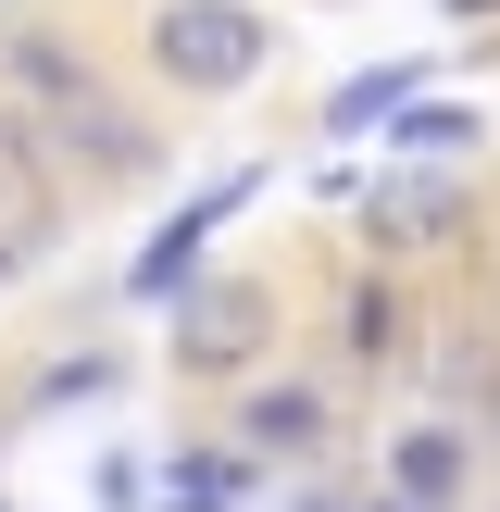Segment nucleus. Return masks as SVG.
<instances>
[{"label": "nucleus", "instance_id": "7", "mask_svg": "<svg viewBox=\"0 0 500 512\" xmlns=\"http://www.w3.org/2000/svg\"><path fill=\"white\" fill-rule=\"evenodd\" d=\"M388 138L400 150H413V163H450V150H475V113H463V100H400V113H388Z\"/></svg>", "mask_w": 500, "mask_h": 512}, {"label": "nucleus", "instance_id": "2", "mask_svg": "<svg viewBox=\"0 0 500 512\" xmlns=\"http://www.w3.org/2000/svg\"><path fill=\"white\" fill-rule=\"evenodd\" d=\"M263 350H275V288H238V275L175 288V363L188 375H250Z\"/></svg>", "mask_w": 500, "mask_h": 512}, {"label": "nucleus", "instance_id": "5", "mask_svg": "<svg viewBox=\"0 0 500 512\" xmlns=\"http://www.w3.org/2000/svg\"><path fill=\"white\" fill-rule=\"evenodd\" d=\"M238 438H250V463H300V450H325V388H250L238 400Z\"/></svg>", "mask_w": 500, "mask_h": 512}, {"label": "nucleus", "instance_id": "1", "mask_svg": "<svg viewBox=\"0 0 500 512\" xmlns=\"http://www.w3.org/2000/svg\"><path fill=\"white\" fill-rule=\"evenodd\" d=\"M263 13H250V0H163V13H150V63L175 75V88H250V75H263Z\"/></svg>", "mask_w": 500, "mask_h": 512}, {"label": "nucleus", "instance_id": "3", "mask_svg": "<svg viewBox=\"0 0 500 512\" xmlns=\"http://www.w3.org/2000/svg\"><path fill=\"white\" fill-rule=\"evenodd\" d=\"M250 188H263V175H213V188H200V200H188V213H175V225H163V238H150V250H138V263H125V300H175V288H188V275H200V250H213V238H225V225H238V213H250Z\"/></svg>", "mask_w": 500, "mask_h": 512}, {"label": "nucleus", "instance_id": "10", "mask_svg": "<svg viewBox=\"0 0 500 512\" xmlns=\"http://www.w3.org/2000/svg\"><path fill=\"white\" fill-rule=\"evenodd\" d=\"M388 325H400V300H388V288H350V300H338V338L363 350V363H375V350H400Z\"/></svg>", "mask_w": 500, "mask_h": 512}, {"label": "nucleus", "instance_id": "9", "mask_svg": "<svg viewBox=\"0 0 500 512\" xmlns=\"http://www.w3.org/2000/svg\"><path fill=\"white\" fill-rule=\"evenodd\" d=\"M163 488H188V500H250V450H188Z\"/></svg>", "mask_w": 500, "mask_h": 512}, {"label": "nucleus", "instance_id": "12", "mask_svg": "<svg viewBox=\"0 0 500 512\" xmlns=\"http://www.w3.org/2000/svg\"><path fill=\"white\" fill-rule=\"evenodd\" d=\"M163 512H238V500H188V488H175V500H163Z\"/></svg>", "mask_w": 500, "mask_h": 512}, {"label": "nucleus", "instance_id": "8", "mask_svg": "<svg viewBox=\"0 0 500 512\" xmlns=\"http://www.w3.org/2000/svg\"><path fill=\"white\" fill-rule=\"evenodd\" d=\"M413 88H425L413 63H375V75H350V88L325 100V125H338V138H363V125H388V113H400V100H413Z\"/></svg>", "mask_w": 500, "mask_h": 512}, {"label": "nucleus", "instance_id": "11", "mask_svg": "<svg viewBox=\"0 0 500 512\" xmlns=\"http://www.w3.org/2000/svg\"><path fill=\"white\" fill-rule=\"evenodd\" d=\"M300 512H350V500H300ZM363 512H438V500H400L388 488V500H363Z\"/></svg>", "mask_w": 500, "mask_h": 512}, {"label": "nucleus", "instance_id": "6", "mask_svg": "<svg viewBox=\"0 0 500 512\" xmlns=\"http://www.w3.org/2000/svg\"><path fill=\"white\" fill-rule=\"evenodd\" d=\"M388 488H400V500H438V512H450V488H463V438H450V425H413V438L388 450Z\"/></svg>", "mask_w": 500, "mask_h": 512}, {"label": "nucleus", "instance_id": "4", "mask_svg": "<svg viewBox=\"0 0 500 512\" xmlns=\"http://www.w3.org/2000/svg\"><path fill=\"white\" fill-rule=\"evenodd\" d=\"M363 225L388 263H413V250H450L463 238V188L450 175H400V188H363Z\"/></svg>", "mask_w": 500, "mask_h": 512}]
</instances>
